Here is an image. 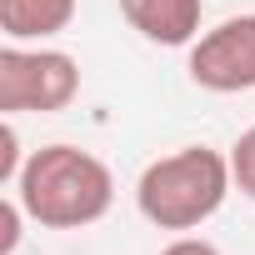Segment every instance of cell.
<instances>
[{
  "label": "cell",
  "mask_w": 255,
  "mask_h": 255,
  "mask_svg": "<svg viewBox=\"0 0 255 255\" xmlns=\"http://www.w3.org/2000/svg\"><path fill=\"white\" fill-rule=\"evenodd\" d=\"M10 195L25 205V220H35L45 230H80L110 210L115 175L100 155L55 140V145H40L35 155H25V170L10 185Z\"/></svg>",
  "instance_id": "obj_1"
},
{
  "label": "cell",
  "mask_w": 255,
  "mask_h": 255,
  "mask_svg": "<svg viewBox=\"0 0 255 255\" xmlns=\"http://www.w3.org/2000/svg\"><path fill=\"white\" fill-rule=\"evenodd\" d=\"M230 190H235L230 155H220L210 145H180V150H170L140 170L135 205L155 230L185 235V230H200L225 205Z\"/></svg>",
  "instance_id": "obj_2"
},
{
  "label": "cell",
  "mask_w": 255,
  "mask_h": 255,
  "mask_svg": "<svg viewBox=\"0 0 255 255\" xmlns=\"http://www.w3.org/2000/svg\"><path fill=\"white\" fill-rule=\"evenodd\" d=\"M80 95V65L50 45L0 50V115H55Z\"/></svg>",
  "instance_id": "obj_3"
},
{
  "label": "cell",
  "mask_w": 255,
  "mask_h": 255,
  "mask_svg": "<svg viewBox=\"0 0 255 255\" xmlns=\"http://www.w3.org/2000/svg\"><path fill=\"white\" fill-rule=\"evenodd\" d=\"M185 75L210 95L255 90V15H230L215 30H200L185 55Z\"/></svg>",
  "instance_id": "obj_4"
},
{
  "label": "cell",
  "mask_w": 255,
  "mask_h": 255,
  "mask_svg": "<svg viewBox=\"0 0 255 255\" xmlns=\"http://www.w3.org/2000/svg\"><path fill=\"white\" fill-rule=\"evenodd\" d=\"M120 15L150 45H195L200 0H120Z\"/></svg>",
  "instance_id": "obj_5"
},
{
  "label": "cell",
  "mask_w": 255,
  "mask_h": 255,
  "mask_svg": "<svg viewBox=\"0 0 255 255\" xmlns=\"http://www.w3.org/2000/svg\"><path fill=\"white\" fill-rule=\"evenodd\" d=\"M75 20V0H0V30L15 45H45Z\"/></svg>",
  "instance_id": "obj_6"
},
{
  "label": "cell",
  "mask_w": 255,
  "mask_h": 255,
  "mask_svg": "<svg viewBox=\"0 0 255 255\" xmlns=\"http://www.w3.org/2000/svg\"><path fill=\"white\" fill-rule=\"evenodd\" d=\"M230 175H235V190L255 200V125L240 130V140L230 145Z\"/></svg>",
  "instance_id": "obj_7"
},
{
  "label": "cell",
  "mask_w": 255,
  "mask_h": 255,
  "mask_svg": "<svg viewBox=\"0 0 255 255\" xmlns=\"http://www.w3.org/2000/svg\"><path fill=\"white\" fill-rule=\"evenodd\" d=\"M160 255H220V245H215V240H205V235H175Z\"/></svg>",
  "instance_id": "obj_8"
}]
</instances>
